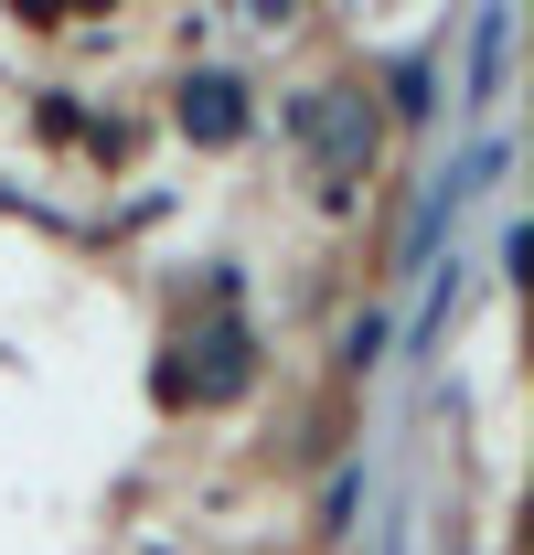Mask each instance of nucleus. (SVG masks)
<instances>
[{
  "instance_id": "nucleus-1",
  "label": "nucleus",
  "mask_w": 534,
  "mask_h": 555,
  "mask_svg": "<svg viewBox=\"0 0 534 555\" xmlns=\"http://www.w3.org/2000/svg\"><path fill=\"white\" fill-rule=\"evenodd\" d=\"M246 374H257V352H246V332H236V321H214V332H203V352H193V374L171 363L161 385H171V396H182V385H193V396H246Z\"/></svg>"
},
{
  "instance_id": "nucleus-2",
  "label": "nucleus",
  "mask_w": 534,
  "mask_h": 555,
  "mask_svg": "<svg viewBox=\"0 0 534 555\" xmlns=\"http://www.w3.org/2000/svg\"><path fill=\"white\" fill-rule=\"evenodd\" d=\"M182 129L236 139V129H246V86H236V75H193V86H182Z\"/></svg>"
}]
</instances>
